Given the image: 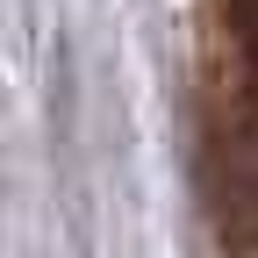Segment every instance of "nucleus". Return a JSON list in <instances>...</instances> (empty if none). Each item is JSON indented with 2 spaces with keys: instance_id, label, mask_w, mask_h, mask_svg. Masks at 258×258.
Instances as JSON below:
<instances>
[{
  "instance_id": "f257e3e1",
  "label": "nucleus",
  "mask_w": 258,
  "mask_h": 258,
  "mask_svg": "<svg viewBox=\"0 0 258 258\" xmlns=\"http://www.w3.org/2000/svg\"><path fill=\"white\" fill-rule=\"evenodd\" d=\"M208 172H215L222 244H258V108H244V101L215 108Z\"/></svg>"
},
{
  "instance_id": "f03ea898",
  "label": "nucleus",
  "mask_w": 258,
  "mask_h": 258,
  "mask_svg": "<svg viewBox=\"0 0 258 258\" xmlns=\"http://www.w3.org/2000/svg\"><path fill=\"white\" fill-rule=\"evenodd\" d=\"M222 22L237 29V50L258 64V0H222Z\"/></svg>"
}]
</instances>
